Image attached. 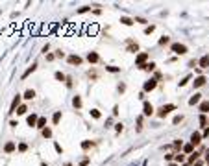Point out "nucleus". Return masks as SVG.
Masks as SVG:
<instances>
[{
	"label": "nucleus",
	"instance_id": "14",
	"mask_svg": "<svg viewBox=\"0 0 209 166\" xmlns=\"http://www.w3.org/2000/svg\"><path fill=\"white\" fill-rule=\"evenodd\" d=\"M72 107L74 109H81V107H83V100H81V96H78V94H76V96L72 98Z\"/></svg>",
	"mask_w": 209,
	"mask_h": 166
},
{
	"label": "nucleus",
	"instance_id": "52",
	"mask_svg": "<svg viewBox=\"0 0 209 166\" xmlns=\"http://www.w3.org/2000/svg\"><path fill=\"white\" fill-rule=\"evenodd\" d=\"M56 57H65V52H61V50H58V54H56Z\"/></svg>",
	"mask_w": 209,
	"mask_h": 166
},
{
	"label": "nucleus",
	"instance_id": "33",
	"mask_svg": "<svg viewBox=\"0 0 209 166\" xmlns=\"http://www.w3.org/2000/svg\"><path fill=\"white\" fill-rule=\"evenodd\" d=\"M89 113H91V116H93L94 120H100V118H102V113H100L98 109H91Z\"/></svg>",
	"mask_w": 209,
	"mask_h": 166
},
{
	"label": "nucleus",
	"instance_id": "4",
	"mask_svg": "<svg viewBox=\"0 0 209 166\" xmlns=\"http://www.w3.org/2000/svg\"><path fill=\"white\" fill-rule=\"evenodd\" d=\"M20 103H22V94H15V98H13L11 105H9V111H8V113H9V114H15Z\"/></svg>",
	"mask_w": 209,
	"mask_h": 166
},
{
	"label": "nucleus",
	"instance_id": "16",
	"mask_svg": "<svg viewBox=\"0 0 209 166\" xmlns=\"http://www.w3.org/2000/svg\"><path fill=\"white\" fill-rule=\"evenodd\" d=\"M198 159H200V152H192L189 157H187V164H191V166H192Z\"/></svg>",
	"mask_w": 209,
	"mask_h": 166
},
{
	"label": "nucleus",
	"instance_id": "9",
	"mask_svg": "<svg viewBox=\"0 0 209 166\" xmlns=\"http://www.w3.org/2000/svg\"><path fill=\"white\" fill-rule=\"evenodd\" d=\"M85 59L91 63V65H96V63H100V55L98 52H87V55H85Z\"/></svg>",
	"mask_w": 209,
	"mask_h": 166
},
{
	"label": "nucleus",
	"instance_id": "2",
	"mask_svg": "<svg viewBox=\"0 0 209 166\" xmlns=\"http://www.w3.org/2000/svg\"><path fill=\"white\" fill-rule=\"evenodd\" d=\"M170 52H174L176 55H185L187 52H189V48H187L183 43H172L170 44Z\"/></svg>",
	"mask_w": 209,
	"mask_h": 166
},
{
	"label": "nucleus",
	"instance_id": "50",
	"mask_svg": "<svg viewBox=\"0 0 209 166\" xmlns=\"http://www.w3.org/2000/svg\"><path fill=\"white\" fill-rule=\"evenodd\" d=\"M113 116H119V105H113Z\"/></svg>",
	"mask_w": 209,
	"mask_h": 166
},
{
	"label": "nucleus",
	"instance_id": "7",
	"mask_svg": "<svg viewBox=\"0 0 209 166\" xmlns=\"http://www.w3.org/2000/svg\"><path fill=\"white\" fill-rule=\"evenodd\" d=\"M154 113H156V109H154V105H152L150 102L142 103V116H152Z\"/></svg>",
	"mask_w": 209,
	"mask_h": 166
},
{
	"label": "nucleus",
	"instance_id": "28",
	"mask_svg": "<svg viewBox=\"0 0 209 166\" xmlns=\"http://www.w3.org/2000/svg\"><path fill=\"white\" fill-rule=\"evenodd\" d=\"M41 135H43V138H52V127H44L43 131H41Z\"/></svg>",
	"mask_w": 209,
	"mask_h": 166
},
{
	"label": "nucleus",
	"instance_id": "30",
	"mask_svg": "<svg viewBox=\"0 0 209 166\" xmlns=\"http://www.w3.org/2000/svg\"><path fill=\"white\" fill-rule=\"evenodd\" d=\"M157 44H159V46H167V44H170V37H169V35H163Z\"/></svg>",
	"mask_w": 209,
	"mask_h": 166
},
{
	"label": "nucleus",
	"instance_id": "43",
	"mask_svg": "<svg viewBox=\"0 0 209 166\" xmlns=\"http://www.w3.org/2000/svg\"><path fill=\"white\" fill-rule=\"evenodd\" d=\"M87 11H91V6H83L78 9V13H87Z\"/></svg>",
	"mask_w": 209,
	"mask_h": 166
},
{
	"label": "nucleus",
	"instance_id": "56",
	"mask_svg": "<svg viewBox=\"0 0 209 166\" xmlns=\"http://www.w3.org/2000/svg\"><path fill=\"white\" fill-rule=\"evenodd\" d=\"M48 50H50V46H48V44H44V46H43V52H44V55H47V52H48Z\"/></svg>",
	"mask_w": 209,
	"mask_h": 166
},
{
	"label": "nucleus",
	"instance_id": "24",
	"mask_svg": "<svg viewBox=\"0 0 209 166\" xmlns=\"http://www.w3.org/2000/svg\"><path fill=\"white\" fill-rule=\"evenodd\" d=\"M198 109H200L202 114H207L209 113V102H207V100H206V102H202L200 105H198Z\"/></svg>",
	"mask_w": 209,
	"mask_h": 166
},
{
	"label": "nucleus",
	"instance_id": "58",
	"mask_svg": "<svg viewBox=\"0 0 209 166\" xmlns=\"http://www.w3.org/2000/svg\"><path fill=\"white\" fill-rule=\"evenodd\" d=\"M65 166H74V164L72 163H65Z\"/></svg>",
	"mask_w": 209,
	"mask_h": 166
},
{
	"label": "nucleus",
	"instance_id": "57",
	"mask_svg": "<svg viewBox=\"0 0 209 166\" xmlns=\"http://www.w3.org/2000/svg\"><path fill=\"white\" fill-rule=\"evenodd\" d=\"M206 163L209 164V149H207V152H206Z\"/></svg>",
	"mask_w": 209,
	"mask_h": 166
},
{
	"label": "nucleus",
	"instance_id": "22",
	"mask_svg": "<svg viewBox=\"0 0 209 166\" xmlns=\"http://www.w3.org/2000/svg\"><path fill=\"white\" fill-rule=\"evenodd\" d=\"M35 70H37V63H33L32 67H28V68H26V72L22 74V79H26V78L30 76V74H33V72H35Z\"/></svg>",
	"mask_w": 209,
	"mask_h": 166
},
{
	"label": "nucleus",
	"instance_id": "45",
	"mask_svg": "<svg viewBox=\"0 0 209 166\" xmlns=\"http://www.w3.org/2000/svg\"><path fill=\"white\" fill-rule=\"evenodd\" d=\"M65 85H67V89H72V78H67V81H65Z\"/></svg>",
	"mask_w": 209,
	"mask_h": 166
},
{
	"label": "nucleus",
	"instance_id": "18",
	"mask_svg": "<svg viewBox=\"0 0 209 166\" xmlns=\"http://www.w3.org/2000/svg\"><path fill=\"white\" fill-rule=\"evenodd\" d=\"M156 67H157V65H156L154 61H148L146 65H142V67H141V70H144V72H154Z\"/></svg>",
	"mask_w": 209,
	"mask_h": 166
},
{
	"label": "nucleus",
	"instance_id": "13",
	"mask_svg": "<svg viewBox=\"0 0 209 166\" xmlns=\"http://www.w3.org/2000/svg\"><path fill=\"white\" fill-rule=\"evenodd\" d=\"M206 81H207L206 76H198V78H194V81H192V87H194V89H200L202 85H206Z\"/></svg>",
	"mask_w": 209,
	"mask_h": 166
},
{
	"label": "nucleus",
	"instance_id": "40",
	"mask_svg": "<svg viewBox=\"0 0 209 166\" xmlns=\"http://www.w3.org/2000/svg\"><path fill=\"white\" fill-rule=\"evenodd\" d=\"M174 155H176V153H167V155H165V160H167V163L174 160Z\"/></svg>",
	"mask_w": 209,
	"mask_h": 166
},
{
	"label": "nucleus",
	"instance_id": "3",
	"mask_svg": "<svg viewBox=\"0 0 209 166\" xmlns=\"http://www.w3.org/2000/svg\"><path fill=\"white\" fill-rule=\"evenodd\" d=\"M148 59H150V54H148V52H139V54L135 55V67L141 68L142 65L148 63Z\"/></svg>",
	"mask_w": 209,
	"mask_h": 166
},
{
	"label": "nucleus",
	"instance_id": "47",
	"mask_svg": "<svg viewBox=\"0 0 209 166\" xmlns=\"http://www.w3.org/2000/svg\"><path fill=\"white\" fill-rule=\"evenodd\" d=\"M54 148H56V152H58V153H63V148H61L58 142H54Z\"/></svg>",
	"mask_w": 209,
	"mask_h": 166
},
{
	"label": "nucleus",
	"instance_id": "31",
	"mask_svg": "<svg viewBox=\"0 0 209 166\" xmlns=\"http://www.w3.org/2000/svg\"><path fill=\"white\" fill-rule=\"evenodd\" d=\"M172 146H174V149H178V153H180V149H183V140L181 138H176Z\"/></svg>",
	"mask_w": 209,
	"mask_h": 166
},
{
	"label": "nucleus",
	"instance_id": "8",
	"mask_svg": "<svg viewBox=\"0 0 209 166\" xmlns=\"http://www.w3.org/2000/svg\"><path fill=\"white\" fill-rule=\"evenodd\" d=\"M126 52L137 54V52H139V44H137L135 41H131V39H128V41H126Z\"/></svg>",
	"mask_w": 209,
	"mask_h": 166
},
{
	"label": "nucleus",
	"instance_id": "27",
	"mask_svg": "<svg viewBox=\"0 0 209 166\" xmlns=\"http://www.w3.org/2000/svg\"><path fill=\"white\" fill-rule=\"evenodd\" d=\"M54 78H56V81H61V83L67 81V76H65L63 72H59V70H58V72H54Z\"/></svg>",
	"mask_w": 209,
	"mask_h": 166
},
{
	"label": "nucleus",
	"instance_id": "48",
	"mask_svg": "<svg viewBox=\"0 0 209 166\" xmlns=\"http://www.w3.org/2000/svg\"><path fill=\"white\" fill-rule=\"evenodd\" d=\"M56 59V54H47V61H54Z\"/></svg>",
	"mask_w": 209,
	"mask_h": 166
},
{
	"label": "nucleus",
	"instance_id": "20",
	"mask_svg": "<svg viewBox=\"0 0 209 166\" xmlns=\"http://www.w3.org/2000/svg\"><path fill=\"white\" fill-rule=\"evenodd\" d=\"M61 118H63V113H61V111H56V113L52 114V124L58 125V124L61 122Z\"/></svg>",
	"mask_w": 209,
	"mask_h": 166
},
{
	"label": "nucleus",
	"instance_id": "23",
	"mask_svg": "<svg viewBox=\"0 0 209 166\" xmlns=\"http://www.w3.org/2000/svg\"><path fill=\"white\" fill-rule=\"evenodd\" d=\"M185 160H187L185 153H176V155H174V163H176V164H183Z\"/></svg>",
	"mask_w": 209,
	"mask_h": 166
},
{
	"label": "nucleus",
	"instance_id": "54",
	"mask_svg": "<svg viewBox=\"0 0 209 166\" xmlns=\"http://www.w3.org/2000/svg\"><path fill=\"white\" fill-rule=\"evenodd\" d=\"M154 78H156V79H157V81H159V79H161V78H163V76H161V72H156V74H154Z\"/></svg>",
	"mask_w": 209,
	"mask_h": 166
},
{
	"label": "nucleus",
	"instance_id": "41",
	"mask_svg": "<svg viewBox=\"0 0 209 166\" xmlns=\"http://www.w3.org/2000/svg\"><path fill=\"white\" fill-rule=\"evenodd\" d=\"M180 122H183V116H181V114H178V116H174L172 124H180Z\"/></svg>",
	"mask_w": 209,
	"mask_h": 166
},
{
	"label": "nucleus",
	"instance_id": "42",
	"mask_svg": "<svg viewBox=\"0 0 209 166\" xmlns=\"http://www.w3.org/2000/svg\"><path fill=\"white\" fill-rule=\"evenodd\" d=\"M141 129H142V116L137 118V131H141Z\"/></svg>",
	"mask_w": 209,
	"mask_h": 166
},
{
	"label": "nucleus",
	"instance_id": "26",
	"mask_svg": "<svg viewBox=\"0 0 209 166\" xmlns=\"http://www.w3.org/2000/svg\"><path fill=\"white\" fill-rule=\"evenodd\" d=\"M192 152H194V146H192L191 142H187V144H183V153H185V155H191Z\"/></svg>",
	"mask_w": 209,
	"mask_h": 166
},
{
	"label": "nucleus",
	"instance_id": "44",
	"mask_svg": "<svg viewBox=\"0 0 209 166\" xmlns=\"http://www.w3.org/2000/svg\"><path fill=\"white\" fill-rule=\"evenodd\" d=\"M89 160H91L89 157H83V159L80 160V166H87V164H89Z\"/></svg>",
	"mask_w": 209,
	"mask_h": 166
},
{
	"label": "nucleus",
	"instance_id": "15",
	"mask_svg": "<svg viewBox=\"0 0 209 166\" xmlns=\"http://www.w3.org/2000/svg\"><path fill=\"white\" fill-rule=\"evenodd\" d=\"M35 98V90L33 89H26L24 90V94H22V100H26V102H30V100H33Z\"/></svg>",
	"mask_w": 209,
	"mask_h": 166
},
{
	"label": "nucleus",
	"instance_id": "25",
	"mask_svg": "<svg viewBox=\"0 0 209 166\" xmlns=\"http://www.w3.org/2000/svg\"><path fill=\"white\" fill-rule=\"evenodd\" d=\"M120 22L124 24V26H133L135 19H131V17H120Z\"/></svg>",
	"mask_w": 209,
	"mask_h": 166
},
{
	"label": "nucleus",
	"instance_id": "38",
	"mask_svg": "<svg viewBox=\"0 0 209 166\" xmlns=\"http://www.w3.org/2000/svg\"><path fill=\"white\" fill-rule=\"evenodd\" d=\"M189 81H191V76H185V78H183L181 81H180V87H185V85L189 83Z\"/></svg>",
	"mask_w": 209,
	"mask_h": 166
},
{
	"label": "nucleus",
	"instance_id": "32",
	"mask_svg": "<svg viewBox=\"0 0 209 166\" xmlns=\"http://www.w3.org/2000/svg\"><path fill=\"white\" fill-rule=\"evenodd\" d=\"M28 113V105L26 103H20L19 109H17V114H26Z\"/></svg>",
	"mask_w": 209,
	"mask_h": 166
},
{
	"label": "nucleus",
	"instance_id": "5",
	"mask_svg": "<svg viewBox=\"0 0 209 166\" xmlns=\"http://www.w3.org/2000/svg\"><path fill=\"white\" fill-rule=\"evenodd\" d=\"M157 87V79L156 78H150L148 81H144V85H142V92H152Z\"/></svg>",
	"mask_w": 209,
	"mask_h": 166
},
{
	"label": "nucleus",
	"instance_id": "1",
	"mask_svg": "<svg viewBox=\"0 0 209 166\" xmlns=\"http://www.w3.org/2000/svg\"><path fill=\"white\" fill-rule=\"evenodd\" d=\"M172 111H176V105H174V103H167V105H161V107L157 109L156 114H157L159 118H165V116H169Z\"/></svg>",
	"mask_w": 209,
	"mask_h": 166
},
{
	"label": "nucleus",
	"instance_id": "6",
	"mask_svg": "<svg viewBox=\"0 0 209 166\" xmlns=\"http://www.w3.org/2000/svg\"><path fill=\"white\" fill-rule=\"evenodd\" d=\"M67 63L69 65H74V67H80V65L83 63V59H81L78 54H69L67 55Z\"/></svg>",
	"mask_w": 209,
	"mask_h": 166
},
{
	"label": "nucleus",
	"instance_id": "17",
	"mask_svg": "<svg viewBox=\"0 0 209 166\" xmlns=\"http://www.w3.org/2000/svg\"><path fill=\"white\" fill-rule=\"evenodd\" d=\"M200 100H202V94L200 92L192 94V96L189 98V105H191V107H192V105H198V103H200Z\"/></svg>",
	"mask_w": 209,
	"mask_h": 166
},
{
	"label": "nucleus",
	"instance_id": "60",
	"mask_svg": "<svg viewBox=\"0 0 209 166\" xmlns=\"http://www.w3.org/2000/svg\"><path fill=\"white\" fill-rule=\"evenodd\" d=\"M41 166H48V164H47V163H41Z\"/></svg>",
	"mask_w": 209,
	"mask_h": 166
},
{
	"label": "nucleus",
	"instance_id": "34",
	"mask_svg": "<svg viewBox=\"0 0 209 166\" xmlns=\"http://www.w3.org/2000/svg\"><path fill=\"white\" fill-rule=\"evenodd\" d=\"M17 149H19L20 153H26V152H28V144H26V142H19Z\"/></svg>",
	"mask_w": 209,
	"mask_h": 166
},
{
	"label": "nucleus",
	"instance_id": "53",
	"mask_svg": "<svg viewBox=\"0 0 209 166\" xmlns=\"http://www.w3.org/2000/svg\"><path fill=\"white\" fill-rule=\"evenodd\" d=\"M9 125H11V127H17L19 122H17V120H11V122H9Z\"/></svg>",
	"mask_w": 209,
	"mask_h": 166
},
{
	"label": "nucleus",
	"instance_id": "35",
	"mask_svg": "<svg viewBox=\"0 0 209 166\" xmlns=\"http://www.w3.org/2000/svg\"><path fill=\"white\" fill-rule=\"evenodd\" d=\"M106 70L111 74H117V72H120V67H113V65H109V67H106Z\"/></svg>",
	"mask_w": 209,
	"mask_h": 166
},
{
	"label": "nucleus",
	"instance_id": "21",
	"mask_svg": "<svg viewBox=\"0 0 209 166\" xmlns=\"http://www.w3.org/2000/svg\"><path fill=\"white\" fill-rule=\"evenodd\" d=\"M93 146H94L93 140H81V149H83V152H89Z\"/></svg>",
	"mask_w": 209,
	"mask_h": 166
},
{
	"label": "nucleus",
	"instance_id": "11",
	"mask_svg": "<svg viewBox=\"0 0 209 166\" xmlns=\"http://www.w3.org/2000/svg\"><path fill=\"white\" fill-rule=\"evenodd\" d=\"M37 120H39L37 113H32V114H28V116H26V124L30 125V127H37Z\"/></svg>",
	"mask_w": 209,
	"mask_h": 166
},
{
	"label": "nucleus",
	"instance_id": "46",
	"mask_svg": "<svg viewBox=\"0 0 209 166\" xmlns=\"http://www.w3.org/2000/svg\"><path fill=\"white\" fill-rule=\"evenodd\" d=\"M117 90H119V92L122 94V92L126 90V85H124V83H119V87H117Z\"/></svg>",
	"mask_w": 209,
	"mask_h": 166
},
{
	"label": "nucleus",
	"instance_id": "39",
	"mask_svg": "<svg viewBox=\"0 0 209 166\" xmlns=\"http://www.w3.org/2000/svg\"><path fill=\"white\" fill-rule=\"evenodd\" d=\"M154 30H156V26H154V24H150V26H146V28H144V33H146V35H150L152 32H154Z\"/></svg>",
	"mask_w": 209,
	"mask_h": 166
},
{
	"label": "nucleus",
	"instance_id": "29",
	"mask_svg": "<svg viewBox=\"0 0 209 166\" xmlns=\"http://www.w3.org/2000/svg\"><path fill=\"white\" fill-rule=\"evenodd\" d=\"M44 127H47V118H44V116H39V120H37V129L43 131Z\"/></svg>",
	"mask_w": 209,
	"mask_h": 166
},
{
	"label": "nucleus",
	"instance_id": "49",
	"mask_svg": "<svg viewBox=\"0 0 209 166\" xmlns=\"http://www.w3.org/2000/svg\"><path fill=\"white\" fill-rule=\"evenodd\" d=\"M135 22H139V24H146V21L142 17H135Z\"/></svg>",
	"mask_w": 209,
	"mask_h": 166
},
{
	"label": "nucleus",
	"instance_id": "37",
	"mask_svg": "<svg viewBox=\"0 0 209 166\" xmlns=\"http://www.w3.org/2000/svg\"><path fill=\"white\" fill-rule=\"evenodd\" d=\"M115 131H117V133L120 135L122 131H124V124H122V122H119V124H115Z\"/></svg>",
	"mask_w": 209,
	"mask_h": 166
},
{
	"label": "nucleus",
	"instance_id": "19",
	"mask_svg": "<svg viewBox=\"0 0 209 166\" xmlns=\"http://www.w3.org/2000/svg\"><path fill=\"white\" fill-rule=\"evenodd\" d=\"M198 65H200L202 68H209V54L202 55V57H200V61H198Z\"/></svg>",
	"mask_w": 209,
	"mask_h": 166
},
{
	"label": "nucleus",
	"instance_id": "55",
	"mask_svg": "<svg viewBox=\"0 0 209 166\" xmlns=\"http://www.w3.org/2000/svg\"><path fill=\"white\" fill-rule=\"evenodd\" d=\"M192 166H203V160H200V159H198V160H196V163L192 164Z\"/></svg>",
	"mask_w": 209,
	"mask_h": 166
},
{
	"label": "nucleus",
	"instance_id": "36",
	"mask_svg": "<svg viewBox=\"0 0 209 166\" xmlns=\"http://www.w3.org/2000/svg\"><path fill=\"white\" fill-rule=\"evenodd\" d=\"M198 122H200V125H203V127H207V118H206V114H200V118H198Z\"/></svg>",
	"mask_w": 209,
	"mask_h": 166
},
{
	"label": "nucleus",
	"instance_id": "10",
	"mask_svg": "<svg viewBox=\"0 0 209 166\" xmlns=\"http://www.w3.org/2000/svg\"><path fill=\"white\" fill-rule=\"evenodd\" d=\"M15 149H17V144H15L13 140H8V142L4 144V153H6V155H11Z\"/></svg>",
	"mask_w": 209,
	"mask_h": 166
},
{
	"label": "nucleus",
	"instance_id": "51",
	"mask_svg": "<svg viewBox=\"0 0 209 166\" xmlns=\"http://www.w3.org/2000/svg\"><path fill=\"white\" fill-rule=\"evenodd\" d=\"M206 137H209V127H206V129H203V133H202V138H206Z\"/></svg>",
	"mask_w": 209,
	"mask_h": 166
},
{
	"label": "nucleus",
	"instance_id": "12",
	"mask_svg": "<svg viewBox=\"0 0 209 166\" xmlns=\"http://www.w3.org/2000/svg\"><path fill=\"white\" fill-rule=\"evenodd\" d=\"M189 142H191V144H192V146H194V148H196V146H198V144L202 142V133L194 131V133L191 135V140H189Z\"/></svg>",
	"mask_w": 209,
	"mask_h": 166
},
{
	"label": "nucleus",
	"instance_id": "61",
	"mask_svg": "<svg viewBox=\"0 0 209 166\" xmlns=\"http://www.w3.org/2000/svg\"><path fill=\"white\" fill-rule=\"evenodd\" d=\"M181 166H191V164H187V163H183V164H181Z\"/></svg>",
	"mask_w": 209,
	"mask_h": 166
},
{
	"label": "nucleus",
	"instance_id": "59",
	"mask_svg": "<svg viewBox=\"0 0 209 166\" xmlns=\"http://www.w3.org/2000/svg\"><path fill=\"white\" fill-rule=\"evenodd\" d=\"M169 166H178V164L176 163H169Z\"/></svg>",
	"mask_w": 209,
	"mask_h": 166
}]
</instances>
